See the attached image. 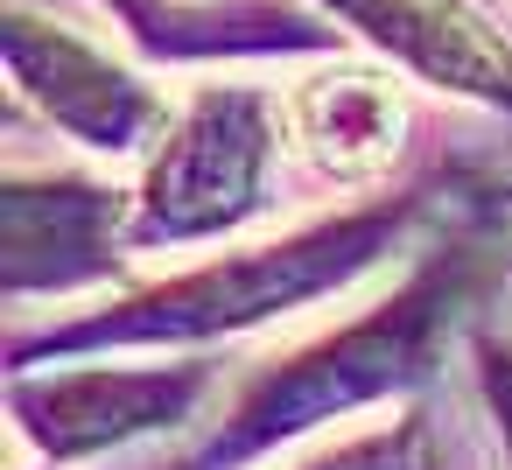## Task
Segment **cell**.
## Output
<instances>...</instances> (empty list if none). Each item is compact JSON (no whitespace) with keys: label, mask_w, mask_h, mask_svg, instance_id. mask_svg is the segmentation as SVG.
<instances>
[{"label":"cell","mask_w":512,"mask_h":470,"mask_svg":"<svg viewBox=\"0 0 512 470\" xmlns=\"http://www.w3.org/2000/svg\"><path fill=\"white\" fill-rule=\"evenodd\" d=\"M288 148L330 183H372L393 169L407 106L379 71H316L281 99Z\"/></svg>","instance_id":"8"},{"label":"cell","mask_w":512,"mask_h":470,"mask_svg":"<svg viewBox=\"0 0 512 470\" xmlns=\"http://www.w3.org/2000/svg\"><path fill=\"white\" fill-rule=\"evenodd\" d=\"M8 71L15 92L29 106H43L50 127H64L71 141L99 148V155H134L148 141H162L169 127V99L148 92L113 50L85 43L78 29L8 8Z\"/></svg>","instance_id":"5"},{"label":"cell","mask_w":512,"mask_h":470,"mask_svg":"<svg viewBox=\"0 0 512 470\" xmlns=\"http://www.w3.org/2000/svg\"><path fill=\"white\" fill-rule=\"evenodd\" d=\"M421 85L512 113V43L463 0H323Z\"/></svg>","instance_id":"7"},{"label":"cell","mask_w":512,"mask_h":470,"mask_svg":"<svg viewBox=\"0 0 512 470\" xmlns=\"http://www.w3.org/2000/svg\"><path fill=\"white\" fill-rule=\"evenodd\" d=\"M470 372H477V400L498 428V449H505V470H512V337L498 330H477L470 337Z\"/></svg>","instance_id":"10"},{"label":"cell","mask_w":512,"mask_h":470,"mask_svg":"<svg viewBox=\"0 0 512 470\" xmlns=\"http://www.w3.org/2000/svg\"><path fill=\"white\" fill-rule=\"evenodd\" d=\"M120 218L134 204L85 176H8L0 190V288L8 302L71 295L120 274Z\"/></svg>","instance_id":"6"},{"label":"cell","mask_w":512,"mask_h":470,"mask_svg":"<svg viewBox=\"0 0 512 470\" xmlns=\"http://www.w3.org/2000/svg\"><path fill=\"white\" fill-rule=\"evenodd\" d=\"M218 372L204 358H169V365H15L8 379V414L15 435L43 456V463H85L148 435H169L183 421H197V407L211 400Z\"/></svg>","instance_id":"4"},{"label":"cell","mask_w":512,"mask_h":470,"mask_svg":"<svg viewBox=\"0 0 512 470\" xmlns=\"http://www.w3.org/2000/svg\"><path fill=\"white\" fill-rule=\"evenodd\" d=\"M407 225V204H372V211H344L302 232H281L267 246H239L218 253L204 267H183L155 288H134L92 316L50 323V330H22L15 337V365H43V358H78V351H113V344H141V351H190V344H225L267 323L302 316L323 295H344L351 281H365L393 239Z\"/></svg>","instance_id":"1"},{"label":"cell","mask_w":512,"mask_h":470,"mask_svg":"<svg viewBox=\"0 0 512 470\" xmlns=\"http://www.w3.org/2000/svg\"><path fill=\"white\" fill-rule=\"evenodd\" d=\"M449 295H456V267L428 260L393 295H379L372 309L344 316L337 330H316L309 344H295L267 365H253L239 379L232 407L218 414V428L197 442L190 470H253V463L309 449L323 428L421 386L435 337H442V316H449Z\"/></svg>","instance_id":"2"},{"label":"cell","mask_w":512,"mask_h":470,"mask_svg":"<svg viewBox=\"0 0 512 470\" xmlns=\"http://www.w3.org/2000/svg\"><path fill=\"white\" fill-rule=\"evenodd\" d=\"M281 470H442V428L428 407H393L386 421L344 428L330 442H309Z\"/></svg>","instance_id":"9"},{"label":"cell","mask_w":512,"mask_h":470,"mask_svg":"<svg viewBox=\"0 0 512 470\" xmlns=\"http://www.w3.org/2000/svg\"><path fill=\"white\" fill-rule=\"evenodd\" d=\"M274 176V106L239 85H204L183 99L148 155L127 232L141 246H197L246 225Z\"/></svg>","instance_id":"3"}]
</instances>
